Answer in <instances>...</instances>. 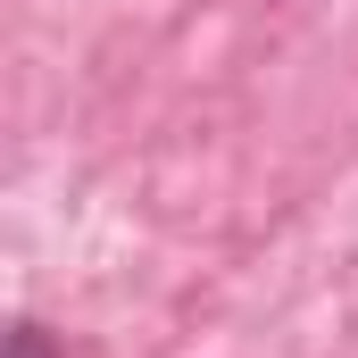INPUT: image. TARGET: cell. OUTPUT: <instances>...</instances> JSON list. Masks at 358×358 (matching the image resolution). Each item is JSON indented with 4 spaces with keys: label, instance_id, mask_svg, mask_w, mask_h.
<instances>
[{
    "label": "cell",
    "instance_id": "cell-1",
    "mask_svg": "<svg viewBox=\"0 0 358 358\" xmlns=\"http://www.w3.org/2000/svg\"><path fill=\"white\" fill-rule=\"evenodd\" d=\"M0 358H67V350H59V334H50V325L17 317V325H8V342H0Z\"/></svg>",
    "mask_w": 358,
    "mask_h": 358
}]
</instances>
